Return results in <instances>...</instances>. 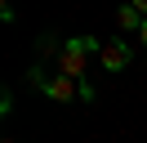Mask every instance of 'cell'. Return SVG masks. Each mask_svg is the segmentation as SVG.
<instances>
[{"instance_id": "4", "label": "cell", "mask_w": 147, "mask_h": 143, "mask_svg": "<svg viewBox=\"0 0 147 143\" xmlns=\"http://www.w3.org/2000/svg\"><path fill=\"white\" fill-rule=\"evenodd\" d=\"M143 22H147V18L138 14L134 5H120V9H116V27H120V31H134V36H138V31H143Z\"/></svg>"}, {"instance_id": "2", "label": "cell", "mask_w": 147, "mask_h": 143, "mask_svg": "<svg viewBox=\"0 0 147 143\" xmlns=\"http://www.w3.org/2000/svg\"><path fill=\"white\" fill-rule=\"evenodd\" d=\"M102 45L94 40V36H71V40H63V49H58V76H71V80H85V63H89V54H98Z\"/></svg>"}, {"instance_id": "5", "label": "cell", "mask_w": 147, "mask_h": 143, "mask_svg": "<svg viewBox=\"0 0 147 143\" xmlns=\"http://www.w3.org/2000/svg\"><path fill=\"white\" fill-rule=\"evenodd\" d=\"M138 40H143V49H147V22H143V31H138Z\"/></svg>"}, {"instance_id": "1", "label": "cell", "mask_w": 147, "mask_h": 143, "mask_svg": "<svg viewBox=\"0 0 147 143\" xmlns=\"http://www.w3.org/2000/svg\"><path fill=\"white\" fill-rule=\"evenodd\" d=\"M27 76H31V85H36L40 94H49L54 103H94V98H98L89 80H71V76H45L40 67H31Z\"/></svg>"}, {"instance_id": "3", "label": "cell", "mask_w": 147, "mask_h": 143, "mask_svg": "<svg viewBox=\"0 0 147 143\" xmlns=\"http://www.w3.org/2000/svg\"><path fill=\"white\" fill-rule=\"evenodd\" d=\"M98 63H102L107 72H125V67H129V45H125V40H102Z\"/></svg>"}]
</instances>
